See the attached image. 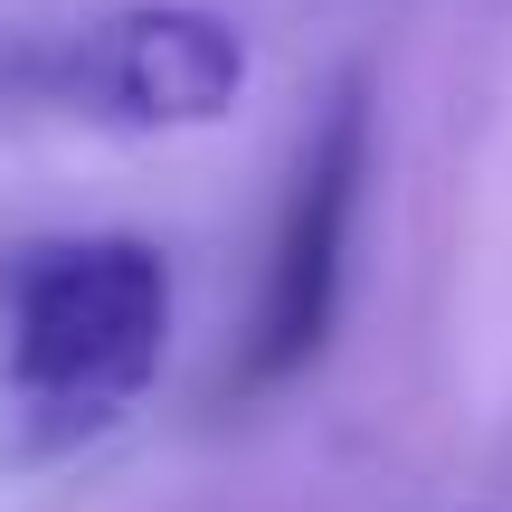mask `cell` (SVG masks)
Listing matches in <instances>:
<instances>
[{"label": "cell", "mask_w": 512, "mask_h": 512, "mask_svg": "<svg viewBox=\"0 0 512 512\" xmlns=\"http://www.w3.org/2000/svg\"><path fill=\"white\" fill-rule=\"evenodd\" d=\"M171 361V256L143 228L38 238L10 266L0 313V446L19 475L105 446L162 389Z\"/></svg>", "instance_id": "obj_1"}, {"label": "cell", "mask_w": 512, "mask_h": 512, "mask_svg": "<svg viewBox=\"0 0 512 512\" xmlns=\"http://www.w3.org/2000/svg\"><path fill=\"white\" fill-rule=\"evenodd\" d=\"M247 76H256L247 29L209 0H114V10L57 29L38 57V95L124 143L228 124L247 105Z\"/></svg>", "instance_id": "obj_3"}, {"label": "cell", "mask_w": 512, "mask_h": 512, "mask_svg": "<svg viewBox=\"0 0 512 512\" xmlns=\"http://www.w3.org/2000/svg\"><path fill=\"white\" fill-rule=\"evenodd\" d=\"M370 171H380V86H370V67H351L313 105L304 143L285 162V200H275V228H266V275H256L247 332H238L228 380H219L228 399H275L332 351L361 209H370Z\"/></svg>", "instance_id": "obj_2"}]
</instances>
